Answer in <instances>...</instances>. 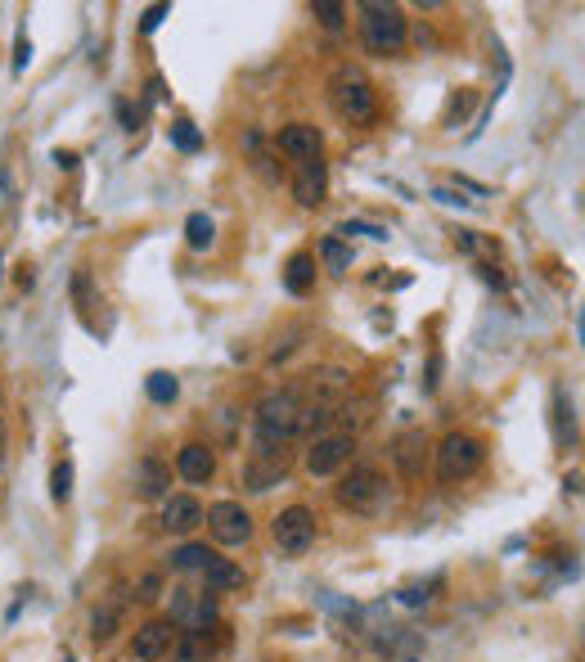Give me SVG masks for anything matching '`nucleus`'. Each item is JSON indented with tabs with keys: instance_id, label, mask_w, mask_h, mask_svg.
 <instances>
[{
	"instance_id": "nucleus-40",
	"label": "nucleus",
	"mask_w": 585,
	"mask_h": 662,
	"mask_svg": "<svg viewBox=\"0 0 585 662\" xmlns=\"http://www.w3.org/2000/svg\"><path fill=\"white\" fill-rule=\"evenodd\" d=\"M455 244L464 248V253H477V235H473V230H459V235H455Z\"/></svg>"
},
{
	"instance_id": "nucleus-29",
	"label": "nucleus",
	"mask_w": 585,
	"mask_h": 662,
	"mask_svg": "<svg viewBox=\"0 0 585 662\" xmlns=\"http://www.w3.org/2000/svg\"><path fill=\"white\" fill-rule=\"evenodd\" d=\"M311 14L324 23L329 32H342V23H347V5H338V0H315Z\"/></svg>"
},
{
	"instance_id": "nucleus-18",
	"label": "nucleus",
	"mask_w": 585,
	"mask_h": 662,
	"mask_svg": "<svg viewBox=\"0 0 585 662\" xmlns=\"http://www.w3.org/2000/svg\"><path fill=\"white\" fill-rule=\"evenodd\" d=\"M554 442L576 446V401L567 388H554Z\"/></svg>"
},
{
	"instance_id": "nucleus-3",
	"label": "nucleus",
	"mask_w": 585,
	"mask_h": 662,
	"mask_svg": "<svg viewBox=\"0 0 585 662\" xmlns=\"http://www.w3.org/2000/svg\"><path fill=\"white\" fill-rule=\"evenodd\" d=\"M360 37H365L369 55H401L405 37H410V23H405L401 5H383V0H365L360 5Z\"/></svg>"
},
{
	"instance_id": "nucleus-35",
	"label": "nucleus",
	"mask_w": 585,
	"mask_h": 662,
	"mask_svg": "<svg viewBox=\"0 0 585 662\" xmlns=\"http://www.w3.org/2000/svg\"><path fill=\"white\" fill-rule=\"evenodd\" d=\"M432 199L446 203V208H473V199H464V190H450V185H437V190H432Z\"/></svg>"
},
{
	"instance_id": "nucleus-22",
	"label": "nucleus",
	"mask_w": 585,
	"mask_h": 662,
	"mask_svg": "<svg viewBox=\"0 0 585 662\" xmlns=\"http://www.w3.org/2000/svg\"><path fill=\"white\" fill-rule=\"evenodd\" d=\"M212 559H216V550H207V545H198V541L171 550V568H176V572H203Z\"/></svg>"
},
{
	"instance_id": "nucleus-10",
	"label": "nucleus",
	"mask_w": 585,
	"mask_h": 662,
	"mask_svg": "<svg viewBox=\"0 0 585 662\" xmlns=\"http://www.w3.org/2000/svg\"><path fill=\"white\" fill-rule=\"evenodd\" d=\"M275 149H279V154H288L293 163H311V158H320L324 140H320V131H315L311 122H288V127H279Z\"/></svg>"
},
{
	"instance_id": "nucleus-28",
	"label": "nucleus",
	"mask_w": 585,
	"mask_h": 662,
	"mask_svg": "<svg viewBox=\"0 0 585 662\" xmlns=\"http://www.w3.org/2000/svg\"><path fill=\"white\" fill-rule=\"evenodd\" d=\"M117 622H122V608H99L95 622H90V635H95V644H108L117 635Z\"/></svg>"
},
{
	"instance_id": "nucleus-9",
	"label": "nucleus",
	"mask_w": 585,
	"mask_h": 662,
	"mask_svg": "<svg viewBox=\"0 0 585 662\" xmlns=\"http://www.w3.org/2000/svg\"><path fill=\"white\" fill-rule=\"evenodd\" d=\"M171 595H176L171 599V617H167L171 626H185L189 635H203L207 626L216 622V595H207V590L203 595H194V590H171Z\"/></svg>"
},
{
	"instance_id": "nucleus-20",
	"label": "nucleus",
	"mask_w": 585,
	"mask_h": 662,
	"mask_svg": "<svg viewBox=\"0 0 585 662\" xmlns=\"http://www.w3.org/2000/svg\"><path fill=\"white\" fill-rule=\"evenodd\" d=\"M284 482V460H252L243 469V487L248 491H270Z\"/></svg>"
},
{
	"instance_id": "nucleus-13",
	"label": "nucleus",
	"mask_w": 585,
	"mask_h": 662,
	"mask_svg": "<svg viewBox=\"0 0 585 662\" xmlns=\"http://www.w3.org/2000/svg\"><path fill=\"white\" fill-rule=\"evenodd\" d=\"M131 487H135V496H144V500H167L171 496V464L158 460V455H144L131 473Z\"/></svg>"
},
{
	"instance_id": "nucleus-25",
	"label": "nucleus",
	"mask_w": 585,
	"mask_h": 662,
	"mask_svg": "<svg viewBox=\"0 0 585 662\" xmlns=\"http://www.w3.org/2000/svg\"><path fill=\"white\" fill-rule=\"evenodd\" d=\"M320 257H324V266H329L333 275H347L351 271V257H356V253H351V244H342L338 235H329L320 244Z\"/></svg>"
},
{
	"instance_id": "nucleus-45",
	"label": "nucleus",
	"mask_w": 585,
	"mask_h": 662,
	"mask_svg": "<svg viewBox=\"0 0 585 662\" xmlns=\"http://www.w3.org/2000/svg\"><path fill=\"white\" fill-rule=\"evenodd\" d=\"M63 662H77V658H63Z\"/></svg>"
},
{
	"instance_id": "nucleus-1",
	"label": "nucleus",
	"mask_w": 585,
	"mask_h": 662,
	"mask_svg": "<svg viewBox=\"0 0 585 662\" xmlns=\"http://www.w3.org/2000/svg\"><path fill=\"white\" fill-rule=\"evenodd\" d=\"M297 419H302V401L297 392H266L252 410V446H257V460H279V446L288 437H297Z\"/></svg>"
},
{
	"instance_id": "nucleus-2",
	"label": "nucleus",
	"mask_w": 585,
	"mask_h": 662,
	"mask_svg": "<svg viewBox=\"0 0 585 662\" xmlns=\"http://www.w3.org/2000/svg\"><path fill=\"white\" fill-rule=\"evenodd\" d=\"M329 100H333V113H338L342 122H351V127H374V122H378L374 86H369V77L360 73V68L342 64L338 73H333Z\"/></svg>"
},
{
	"instance_id": "nucleus-15",
	"label": "nucleus",
	"mask_w": 585,
	"mask_h": 662,
	"mask_svg": "<svg viewBox=\"0 0 585 662\" xmlns=\"http://www.w3.org/2000/svg\"><path fill=\"white\" fill-rule=\"evenodd\" d=\"M194 527H203V505L194 496H167V505H162V532L189 536Z\"/></svg>"
},
{
	"instance_id": "nucleus-42",
	"label": "nucleus",
	"mask_w": 585,
	"mask_h": 662,
	"mask_svg": "<svg viewBox=\"0 0 585 662\" xmlns=\"http://www.w3.org/2000/svg\"><path fill=\"white\" fill-rule=\"evenodd\" d=\"M338 410H342V415H351V406H338ZM347 424H365V401L356 406V419H347Z\"/></svg>"
},
{
	"instance_id": "nucleus-36",
	"label": "nucleus",
	"mask_w": 585,
	"mask_h": 662,
	"mask_svg": "<svg viewBox=\"0 0 585 662\" xmlns=\"http://www.w3.org/2000/svg\"><path fill=\"white\" fill-rule=\"evenodd\" d=\"M117 122H122L126 131H135V127H140V113H135L126 100H117Z\"/></svg>"
},
{
	"instance_id": "nucleus-21",
	"label": "nucleus",
	"mask_w": 585,
	"mask_h": 662,
	"mask_svg": "<svg viewBox=\"0 0 585 662\" xmlns=\"http://www.w3.org/2000/svg\"><path fill=\"white\" fill-rule=\"evenodd\" d=\"M185 244L194 248V253H207V248L216 244V221L207 217V212H189L185 217Z\"/></svg>"
},
{
	"instance_id": "nucleus-14",
	"label": "nucleus",
	"mask_w": 585,
	"mask_h": 662,
	"mask_svg": "<svg viewBox=\"0 0 585 662\" xmlns=\"http://www.w3.org/2000/svg\"><path fill=\"white\" fill-rule=\"evenodd\" d=\"M428 451H432V442H428V433H419V428H410V433H401V437L392 442V460H396V469H401L410 482H419V478H423Z\"/></svg>"
},
{
	"instance_id": "nucleus-37",
	"label": "nucleus",
	"mask_w": 585,
	"mask_h": 662,
	"mask_svg": "<svg viewBox=\"0 0 585 662\" xmlns=\"http://www.w3.org/2000/svg\"><path fill=\"white\" fill-rule=\"evenodd\" d=\"M54 167L59 172H77V154L72 149H54Z\"/></svg>"
},
{
	"instance_id": "nucleus-5",
	"label": "nucleus",
	"mask_w": 585,
	"mask_h": 662,
	"mask_svg": "<svg viewBox=\"0 0 585 662\" xmlns=\"http://www.w3.org/2000/svg\"><path fill=\"white\" fill-rule=\"evenodd\" d=\"M432 455H437L441 487H459V482H468L477 473V464H482V442H477L473 433H446Z\"/></svg>"
},
{
	"instance_id": "nucleus-17",
	"label": "nucleus",
	"mask_w": 585,
	"mask_h": 662,
	"mask_svg": "<svg viewBox=\"0 0 585 662\" xmlns=\"http://www.w3.org/2000/svg\"><path fill=\"white\" fill-rule=\"evenodd\" d=\"M243 568L234 559H221V554H216L212 563H207L203 568V590L207 595H225V590H243Z\"/></svg>"
},
{
	"instance_id": "nucleus-41",
	"label": "nucleus",
	"mask_w": 585,
	"mask_h": 662,
	"mask_svg": "<svg viewBox=\"0 0 585 662\" xmlns=\"http://www.w3.org/2000/svg\"><path fill=\"white\" fill-rule=\"evenodd\" d=\"M437 374H441V356H432V361H428V379H423V388H437Z\"/></svg>"
},
{
	"instance_id": "nucleus-8",
	"label": "nucleus",
	"mask_w": 585,
	"mask_h": 662,
	"mask_svg": "<svg viewBox=\"0 0 585 662\" xmlns=\"http://www.w3.org/2000/svg\"><path fill=\"white\" fill-rule=\"evenodd\" d=\"M351 451H356V437H351V433L315 437L311 451H306V473H311V478H333V473L351 460Z\"/></svg>"
},
{
	"instance_id": "nucleus-12",
	"label": "nucleus",
	"mask_w": 585,
	"mask_h": 662,
	"mask_svg": "<svg viewBox=\"0 0 585 662\" xmlns=\"http://www.w3.org/2000/svg\"><path fill=\"white\" fill-rule=\"evenodd\" d=\"M324 194H329V163L324 158H311V163H297L293 176V199L302 208H320Z\"/></svg>"
},
{
	"instance_id": "nucleus-43",
	"label": "nucleus",
	"mask_w": 585,
	"mask_h": 662,
	"mask_svg": "<svg viewBox=\"0 0 585 662\" xmlns=\"http://www.w3.org/2000/svg\"><path fill=\"white\" fill-rule=\"evenodd\" d=\"M563 487H567V491H572V496H576V491H581V473L572 469V473H567V478H563Z\"/></svg>"
},
{
	"instance_id": "nucleus-32",
	"label": "nucleus",
	"mask_w": 585,
	"mask_h": 662,
	"mask_svg": "<svg viewBox=\"0 0 585 662\" xmlns=\"http://www.w3.org/2000/svg\"><path fill=\"white\" fill-rule=\"evenodd\" d=\"M203 658H207V640L185 631V640L176 644V662H203Z\"/></svg>"
},
{
	"instance_id": "nucleus-11",
	"label": "nucleus",
	"mask_w": 585,
	"mask_h": 662,
	"mask_svg": "<svg viewBox=\"0 0 585 662\" xmlns=\"http://www.w3.org/2000/svg\"><path fill=\"white\" fill-rule=\"evenodd\" d=\"M171 640H176V626H171L167 617H153V622L135 626V635H131V653H135L140 662H158L162 653L171 649Z\"/></svg>"
},
{
	"instance_id": "nucleus-4",
	"label": "nucleus",
	"mask_w": 585,
	"mask_h": 662,
	"mask_svg": "<svg viewBox=\"0 0 585 662\" xmlns=\"http://www.w3.org/2000/svg\"><path fill=\"white\" fill-rule=\"evenodd\" d=\"M338 505L351 509V514H360V518H374L392 505V482H387L374 464H356L351 473L338 478Z\"/></svg>"
},
{
	"instance_id": "nucleus-38",
	"label": "nucleus",
	"mask_w": 585,
	"mask_h": 662,
	"mask_svg": "<svg viewBox=\"0 0 585 662\" xmlns=\"http://www.w3.org/2000/svg\"><path fill=\"white\" fill-rule=\"evenodd\" d=\"M167 100V82L162 77H149V104H162Z\"/></svg>"
},
{
	"instance_id": "nucleus-31",
	"label": "nucleus",
	"mask_w": 585,
	"mask_h": 662,
	"mask_svg": "<svg viewBox=\"0 0 585 662\" xmlns=\"http://www.w3.org/2000/svg\"><path fill=\"white\" fill-rule=\"evenodd\" d=\"M387 649H392V662H419L423 640L419 635H396V644H387Z\"/></svg>"
},
{
	"instance_id": "nucleus-30",
	"label": "nucleus",
	"mask_w": 585,
	"mask_h": 662,
	"mask_svg": "<svg viewBox=\"0 0 585 662\" xmlns=\"http://www.w3.org/2000/svg\"><path fill=\"white\" fill-rule=\"evenodd\" d=\"M338 235H365V239H374V244H387V239H392V230L374 226V221H342Z\"/></svg>"
},
{
	"instance_id": "nucleus-24",
	"label": "nucleus",
	"mask_w": 585,
	"mask_h": 662,
	"mask_svg": "<svg viewBox=\"0 0 585 662\" xmlns=\"http://www.w3.org/2000/svg\"><path fill=\"white\" fill-rule=\"evenodd\" d=\"M144 392H149V401H158V406H171V401L180 397V383H176V374L153 370L149 379H144Z\"/></svg>"
},
{
	"instance_id": "nucleus-7",
	"label": "nucleus",
	"mask_w": 585,
	"mask_h": 662,
	"mask_svg": "<svg viewBox=\"0 0 585 662\" xmlns=\"http://www.w3.org/2000/svg\"><path fill=\"white\" fill-rule=\"evenodd\" d=\"M270 532H275V545L284 554H306L315 545V514L306 505H288V509H279Z\"/></svg>"
},
{
	"instance_id": "nucleus-23",
	"label": "nucleus",
	"mask_w": 585,
	"mask_h": 662,
	"mask_svg": "<svg viewBox=\"0 0 585 662\" xmlns=\"http://www.w3.org/2000/svg\"><path fill=\"white\" fill-rule=\"evenodd\" d=\"M167 140L180 149V154H198V149H203V131H198L189 118H176V122H171V127H167Z\"/></svg>"
},
{
	"instance_id": "nucleus-39",
	"label": "nucleus",
	"mask_w": 585,
	"mask_h": 662,
	"mask_svg": "<svg viewBox=\"0 0 585 662\" xmlns=\"http://www.w3.org/2000/svg\"><path fill=\"white\" fill-rule=\"evenodd\" d=\"M140 599H158V577H140Z\"/></svg>"
},
{
	"instance_id": "nucleus-6",
	"label": "nucleus",
	"mask_w": 585,
	"mask_h": 662,
	"mask_svg": "<svg viewBox=\"0 0 585 662\" xmlns=\"http://www.w3.org/2000/svg\"><path fill=\"white\" fill-rule=\"evenodd\" d=\"M203 523L212 532L216 545H248L252 541V514L239 500H216L212 509H203Z\"/></svg>"
},
{
	"instance_id": "nucleus-16",
	"label": "nucleus",
	"mask_w": 585,
	"mask_h": 662,
	"mask_svg": "<svg viewBox=\"0 0 585 662\" xmlns=\"http://www.w3.org/2000/svg\"><path fill=\"white\" fill-rule=\"evenodd\" d=\"M176 473H180L185 482H194V487L212 482V473H216V455H212V446H203V442H185V446H180V455H176Z\"/></svg>"
},
{
	"instance_id": "nucleus-26",
	"label": "nucleus",
	"mask_w": 585,
	"mask_h": 662,
	"mask_svg": "<svg viewBox=\"0 0 585 662\" xmlns=\"http://www.w3.org/2000/svg\"><path fill=\"white\" fill-rule=\"evenodd\" d=\"M441 586V577H428V581H410V586H401L396 590V599H401L405 608H423V604H432V590Z\"/></svg>"
},
{
	"instance_id": "nucleus-33",
	"label": "nucleus",
	"mask_w": 585,
	"mask_h": 662,
	"mask_svg": "<svg viewBox=\"0 0 585 662\" xmlns=\"http://www.w3.org/2000/svg\"><path fill=\"white\" fill-rule=\"evenodd\" d=\"M27 64H32V41H27V28H18V37H14V77H23Z\"/></svg>"
},
{
	"instance_id": "nucleus-34",
	"label": "nucleus",
	"mask_w": 585,
	"mask_h": 662,
	"mask_svg": "<svg viewBox=\"0 0 585 662\" xmlns=\"http://www.w3.org/2000/svg\"><path fill=\"white\" fill-rule=\"evenodd\" d=\"M167 14H171V5H149V10L140 14V32H144V37H149V32H158Z\"/></svg>"
},
{
	"instance_id": "nucleus-44",
	"label": "nucleus",
	"mask_w": 585,
	"mask_h": 662,
	"mask_svg": "<svg viewBox=\"0 0 585 662\" xmlns=\"http://www.w3.org/2000/svg\"><path fill=\"white\" fill-rule=\"evenodd\" d=\"M0 469H5V424H0Z\"/></svg>"
},
{
	"instance_id": "nucleus-27",
	"label": "nucleus",
	"mask_w": 585,
	"mask_h": 662,
	"mask_svg": "<svg viewBox=\"0 0 585 662\" xmlns=\"http://www.w3.org/2000/svg\"><path fill=\"white\" fill-rule=\"evenodd\" d=\"M50 496H54V505H68L72 500V460H59L50 469Z\"/></svg>"
},
{
	"instance_id": "nucleus-19",
	"label": "nucleus",
	"mask_w": 585,
	"mask_h": 662,
	"mask_svg": "<svg viewBox=\"0 0 585 662\" xmlns=\"http://www.w3.org/2000/svg\"><path fill=\"white\" fill-rule=\"evenodd\" d=\"M284 289L293 293V298H306V293L315 289V257L311 253H293L284 266Z\"/></svg>"
}]
</instances>
